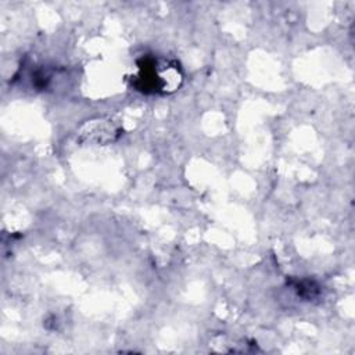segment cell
Listing matches in <instances>:
<instances>
[{
	"mask_svg": "<svg viewBox=\"0 0 355 355\" xmlns=\"http://www.w3.org/2000/svg\"><path fill=\"white\" fill-rule=\"evenodd\" d=\"M298 295H301L302 298H306V300H311L313 298L319 290H318V286L309 280H302V282H297V284L294 286Z\"/></svg>",
	"mask_w": 355,
	"mask_h": 355,
	"instance_id": "obj_3",
	"label": "cell"
},
{
	"mask_svg": "<svg viewBox=\"0 0 355 355\" xmlns=\"http://www.w3.org/2000/svg\"><path fill=\"white\" fill-rule=\"evenodd\" d=\"M121 135L119 126L111 119L87 121L78 132L79 141H89L96 144H108Z\"/></svg>",
	"mask_w": 355,
	"mask_h": 355,
	"instance_id": "obj_2",
	"label": "cell"
},
{
	"mask_svg": "<svg viewBox=\"0 0 355 355\" xmlns=\"http://www.w3.org/2000/svg\"><path fill=\"white\" fill-rule=\"evenodd\" d=\"M137 71L132 76V86L146 94H169L176 92L183 73L176 61L144 55L137 61Z\"/></svg>",
	"mask_w": 355,
	"mask_h": 355,
	"instance_id": "obj_1",
	"label": "cell"
}]
</instances>
